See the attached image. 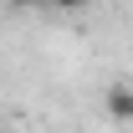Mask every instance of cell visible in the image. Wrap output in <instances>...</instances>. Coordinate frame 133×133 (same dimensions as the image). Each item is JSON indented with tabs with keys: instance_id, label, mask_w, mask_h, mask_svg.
Listing matches in <instances>:
<instances>
[{
	"instance_id": "6da1fadb",
	"label": "cell",
	"mask_w": 133,
	"mask_h": 133,
	"mask_svg": "<svg viewBox=\"0 0 133 133\" xmlns=\"http://www.w3.org/2000/svg\"><path fill=\"white\" fill-rule=\"evenodd\" d=\"M102 108H108L113 123H133V87L128 82H113L108 92H102Z\"/></svg>"
},
{
	"instance_id": "7a4b0ae2",
	"label": "cell",
	"mask_w": 133,
	"mask_h": 133,
	"mask_svg": "<svg viewBox=\"0 0 133 133\" xmlns=\"http://www.w3.org/2000/svg\"><path fill=\"white\" fill-rule=\"evenodd\" d=\"M56 5H62V10H77V5H87V0H56Z\"/></svg>"
}]
</instances>
